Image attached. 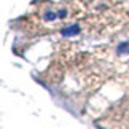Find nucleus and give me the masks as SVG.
Instances as JSON below:
<instances>
[{
    "label": "nucleus",
    "instance_id": "nucleus-1",
    "mask_svg": "<svg viewBox=\"0 0 129 129\" xmlns=\"http://www.w3.org/2000/svg\"><path fill=\"white\" fill-rule=\"evenodd\" d=\"M61 34H62V35H66V37H70V35H77V34H80V27H78L77 24H73V26L64 27Z\"/></svg>",
    "mask_w": 129,
    "mask_h": 129
},
{
    "label": "nucleus",
    "instance_id": "nucleus-3",
    "mask_svg": "<svg viewBox=\"0 0 129 129\" xmlns=\"http://www.w3.org/2000/svg\"><path fill=\"white\" fill-rule=\"evenodd\" d=\"M54 18H56V14H54V13H51V11H48L46 14H45V19H48V21H53Z\"/></svg>",
    "mask_w": 129,
    "mask_h": 129
},
{
    "label": "nucleus",
    "instance_id": "nucleus-2",
    "mask_svg": "<svg viewBox=\"0 0 129 129\" xmlns=\"http://www.w3.org/2000/svg\"><path fill=\"white\" fill-rule=\"evenodd\" d=\"M116 53H118V54H127V53H129V42H123V43L118 45Z\"/></svg>",
    "mask_w": 129,
    "mask_h": 129
}]
</instances>
